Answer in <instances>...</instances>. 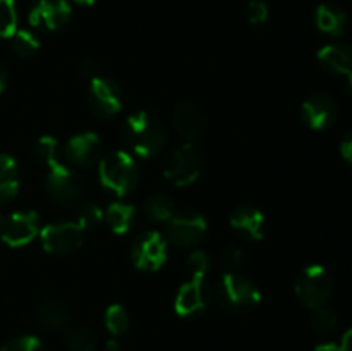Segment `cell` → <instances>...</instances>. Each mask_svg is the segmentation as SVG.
Wrapping results in <instances>:
<instances>
[{
  "instance_id": "ffe728a7",
  "label": "cell",
  "mask_w": 352,
  "mask_h": 351,
  "mask_svg": "<svg viewBox=\"0 0 352 351\" xmlns=\"http://www.w3.org/2000/svg\"><path fill=\"white\" fill-rule=\"evenodd\" d=\"M36 319L45 329L64 330L71 323L72 312L67 303L60 299H45L36 306Z\"/></svg>"
},
{
  "instance_id": "30bf717a",
  "label": "cell",
  "mask_w": 352,
  "mask_h": 351,
  "mask_svg": "<svg viewBox=\"0 0 352 351\" xmlns=\"http://www.w3.org/2000/svg\"><path fill=\"white\" fill-rule=\"evenodd\" d=\"M85 229L78 222H54L41 229V244L52 255H69L81 248Z\"/></svg>"
},
{
  "instance_id": "4dcf8cb0",
  "label": "cell",
  "mask_w": 352,
  "mask_h": 351,
  "mask_svg": "<svg viewBox=\"0 0 352 351\" xmlns=\"http://www.w3.org/2000/svg\"><path fill=\"white\" fill-rule=\"evenodd\" d=\"M103 220V212L95 202H85L78 209V224L82 229H93Z\"/></svg>"
},
{
  "instance_id": "d4e9b609",
  "label": "cell",
  "mask_w": 352,
  "mask_h": 351,
  "mask_svg": "<svg viewBox=\"0 0 352 351\" xmlns=\"http://www.w3.org/2000/svg\"><path fill=\"white\" fill-rule=\"evenodd\" d=\"M10 47H12V50L16 52V55H19V57L23 58H30L38 54L41 43L33 31L16 30V33L10 36Z\"/></svg>"
},
{
  "instance_id": "cb8c5ba5",
  "label": "cell",
  "mask_w": 352,
  "mask_h": 351,
  "mask_svg": "<svg viewBox=\"0 0 352 351\" xmlns=\"http://www.w3.org/2000/svg\"><path fill=\"white\" fill-rule=\"evenodd\" d=\"M34 158L48 171L60 165V147L52 136H41L33 148Z\"/></svg>"
},
{
  "instance_id": "60d3db41",
  "label": "cell",
  "mask_w": 352,
  "mask_h": 351,
  "mask_svg": "<svg viewBox=\"0 0 352 351\" xmlns=\"http://www.w3.org/2000/svg\"><path fill=\"white\" fill-rule=\"evenodd\" d=\"M72 2H76V3H78V6L88 7V6H95V3L98 2V0H72Z\"/></svg>"
},
{
  "instance_id": "83f0119b",
  "label": "cell",
  "mask_w": 352,
  "mask_h": 351,
  "mask_svg": "<svg viewBox=\"0 0 352 351\" xmlns=\"http://www.w3.org/2000/svg\"><path fill=\"white\" fill-rule=\"evenodd\" d=\"M210 267H212V258L206 251L203 250H195L188 255L186 258L184 268L191 279H205V275L208 274Z\"/></svg>"
},
{
  "instance_id": "b9f144b4",
  "label": "cell",
  "mask_w": 352,
  "mask_h": 351,
  "mask_svg": "<svg viewBox=\"0 0 352 351\" xmlns=\"http://www.w3.org/2000/svg\"><path fill=\"white\" fill-rule=\"evenodd\" d=\"M346 86H347V92L352 95V71L347 74V79H346Z\"/></svg>"
},
{
  "instance_id": "5bb4252c",
  "label": "cell",
  "mask_w": 352,
  "mask_h": 351,
  "mask_svg": "<svg viewBox=\"0 0 352 351\" xmlns=\"http://www.w3.org/2000/svg\"><path fill=\"white\" fill-rule=\"evenodd\" d=\"M213 289L205 279H191L184 282L175 296V312L181 317H198L208 308Z\"/></svg>"
},
{
  "instance_id": "7402d4cb",
  "label": "cell",
  "mask_w": 352,
  "mask_h": 351,
  "mask_svg": "<svg viewBox=\"0 0 352 351\" xmlns=\"http://www.w3.org/2000/svg\"><path fill=\"white\" fill-rule=\"evenodd\" d=\"M105 220L116 234H126L136 224V206L126 202H113L107 209Z\"/></svg>"
},
{
  "instance_id": "6da1fadb",
  "label": "cell",
  "mask_w": 352,
  "mask_h": 351,
  "mask_svg": "<svg viewBox=\"0 0 352 351\" xmlns=\"http://www.w3.org/2000/svg\"><path fill=\"white\" fill-rule=\"evenodd\" d=\"M124 140L129 150L141 158H153L164 148L165 129L164 124L153 114L138 110L131 114L124 126Z\"/></svg>"
},
{
  "instance_id": "603a6c76",
  "label": "cell",
  "mask_w": 352,
  "mask_h": 351,
  "mask_svg": "<svg viewBox=\"0 0 352 351\" xmlns=\"http://www.w3.org/2000/svg\"><path fill=\"white\" fill-rule=\"evenodd\" d=\"M143 210L148 219L153 220V222H168L175 213L174 202H172L170 196L164 195V193H153V195L148 196L144 200Z\"/></svg>"
},
{
  "instance_id": "4316f807",
  "label": "cell",
  "mask_w": 352,
  "mask_h": 351,
  "mask_svg": "<svg viewBox=\"0 0 352 351\" xmlns=\"http://www.w3.org/2000/svg\"><path fill=\"white\" fill-rule=\"evenodd\" d=\"M129 313L122 305H110L105 312V327L112 336H122L129 329Z\"/></svg>"
},
{
  "instance_id": "8992f818",
  "label": "cell",
  "mask_w": 352,
  "mask_h": 351,
  "mask_svg": "<svg viewBox=\"0 0 352 351\" xmlns=\"http://www.w3.org/2000/svg\"><path fill=\"white\" fill-rule=\"evenodd\" d=\"M168 255V241L157 231L141 233L131 246V260L143 272H155L165 264Z\"/></svg>"
},
{
  "instance_id": "ab89813d",
  "label": "cell",
  "mask_w": 352,
  "mask_h": 351,
  "mask_svg": "<svg viewBox=\"0 0 352 351\" xmlns=\"http://www.w3.org/2000/svg\"><path fill=\"white\" fill-rule=\"evenodd\" d=\"M7 88V71L3 69V65L0 64V93Z\"/></svg>"
},
{
  "instance_id": "9c48e42d",
  "label": "cell",
  "mask_w": 352,
  "mask_h": 351,
  "mask_svg": "<svg viewBox=\"0 0 352 351\" xmlns=\"http://www.w3.org/2000/svg\"><path fill=\"white\" fill-rule=\"evenodd\" d=\"M40 231V215L33 210H17L0 220V237L9 246L17 248L31 243Z\"/></svg>"
},
{
  "instance_id": "f35d334b",
  "label": "cell",
  "mask_w": 352,
  "mask_h": 351,
  "mask_svg": "<svg viewBox=\"0 0 352 351\" xmlns=\"http://www.w3.org/2000/svg\"><path fill=\"white\" fill-rule=\"evenodd\" d=\"M122 348H120L119 341L117 339H109L105 343V346H103V351H120Z\"/></svg>"
},
{
  "instance_id": "2e32d148",
  "label": "cell",
  "mask_w": 352,
  "mask_h": 351,
  "mask_svg": "<svg viewBox=\"0 0 352 351\" xmlns=\"http://www.w3.org/2000/svg\"><path fill=\"white\" fill-rule=\"evenodd\" d=\"M174 127L179 136L188 143L201 138L206 129V120L201 109L191 102L177 103L174 110Z\"/></svg>"
},
{
  "instance_id": "d6a6232c",
  "label": "cell",
  "mask_w": 352,
  "mask_h": 351,
  "mask_svg": "<svg viewBox=\"0 0 352 351\" xmlns=\"http://www.w3.org/2000/svg\"><path fill=\"white\" fill-rule=\"evenodd\" d=\"M0 351H45V348L38 337L19 336L3 344Z\"/></svg>"
},
{
  "instance_id": "1f68e13d",
  "label": "cell",
  "mask_w": 352,
  "mask_h": 351,
  "mask_svg": "<svg viewBox=\"0 0 352 351\" xmlns=\"http://www.w3.org/2000/svg\"><path fill=\"white\" fill-rule=\"evenodd\" d=\"M220 265L226 270V274H236V272H239L244 265L243 250L237 246L226 248L223 253L220 255Z\"/></svg>"
},
{
  "instance_id": "8d00e7d4",
  "label": "cell",
  "mask_w": 352,
  "mask_h": 351,
  "mask_svg": "<svg viewBox=\"0 0 352 351\" xmlns=\"http://www.w3.org/2000/svg\"><path fill=\"white\" fill-rule=\"evenodd\" d=\"M340 351H352V327L344 334L342 341H340Z\"/></svg>"
},
{
  "instance_id": "ba28073f",
  "label": "cell",
  "mask_w": 352,
  "mask_h": 351,
  "mask_svg": "<svg viewBox=\"0 0 352 351\" xmlns=\"http://www.w3.org/2000/svg\"><path fill=\"white\" fill-rule=\"evenodd\" d=\"M88 107L100 119H110L122 109V92L120 86L110 78H98L89 81Z\"/></svg>"
},
{
  "instance_id": "5b68a950",
  "label": "cell",
  "mask_w": 352,
  "mask_h": 351,
  "mask_svg": "<svg viewBox=\"0 0 352 351\" xmlns=\"http://www.w3.org/2000/svg\"><path fill=\"white\" fill-rule=\"evenodd\" d=\"M333 282L329 270L322 265H309L296 279V298L305 308L316 310L327 305L332 296Z\"/></svg>"
},
{
  "instance_id": "484cf974",
  "label": "cell",
  "mask_w": 352,
  "mask_h": 351,
  "mask_svg": "<svg viewBox=\"0 0 352 351\" xmlns=\"http://www.w3.org/2000/svg\"><path fill=\"white\" fill-rule=\"evenodd\" d=\"M65 346L71 351H93L96 348V337L88 327H71L64 337Z\"/></svg>"
},
{
  "instance_id": "8fae6325",
  "label": "cell",
  "mask_w": 352,
  "mask_h": 351,
  "mask_svg": "<svg viewBox=\"0 0 352 351\" xmlns=\"http://www.w3.org/2000/svg\"><path fill=\"white\" fill-rule=\"evenodd\" d=\"M65 160L78 169H88L103 157V143L98 134L86 131L69 138L64 148Z\"/></svg>"
},
{
  "instance_id": "f546056e",
  "label": "cell",
  "mask_w": 352,
  "mask_h": 351,
  "mask_svg": "<svg viewBox=\"0 0 352 351\" xmlns=\"http://www.w3.org/2000/svg\"><path fill=\"white\" fill-rule=\"evenodd\" d=\"M337 323H339V317L333 310L322 306V308H316L313 312L311 327L315 329V332L322 334V336L332 334L337 329Z\"/></svg>"
},
{
  "instance_id": "e0dca14e",
  "label": "cell",
  "mask_w": 352,
  "mask_h": 351,
  "mask_svg": "<svg viewBox=\"0 0 352 351\" xmlns=\"http://www.w3.org/2000/svg\"><path fill=\"white\" fill-rule=\"evenodd\" d=\"M230 227L244 240L258 241L267 233V220L258 209L243 205L230 213Z\"/></svg>"
},
{
  "instance_id": "277c9868",
  "label": "cell",
  "mask_w": 352,
  "mask_h": 351,
  "mask_svg": "<svg viewBox=\"0 0 352 351\" xmlns=\"http://www.w3.org/2000/svg\"><path fill=\"white\" fill-rule=\"evenodd\" d=\"M203 153L192 143H184L168 151L162 164L165 179L174 186L184 188L192 184L203 171Z\"/></svg>"
},
{
  "instance_id": "ac0fdd59",
  "label": "cell",
  "mask_w": 352,
  "mask_h": 351,
  "mask_svg": "<svg viewBox=\"0 0 352 351\" xmlns=\"http://www.w3.org/2000/svg\"><path fill=\"white\" fill-rule=\"evenodd\" d=\"M315 24L327 36L340 38L349 30V17L342 7L332 2H325L316 7Z\"/></svg>"
},
{
  "instance_id": "44dd1931",
  "label": "cell",
  "mask_w": 352,
  "mask_h": 351,
  "mask_svg": "<svg viewBox=\"0 0 352 351\" xmlns=\"http://www.w3.org/2000/svg\"><path fill=\"white\" fill-rule=\"evenodd\" d=\"M19 191V165L16 158L0 153V203L12 200Z\"/></svg>"
},
{
  "instance_id": "7c38bea8",
  "label": "cell",
  "mask_w": 352,
  "mask_h": 351,
  "mask_svg": "<svg viewBox=\"0 0 352 351\" xmlns=\"http://www.w3.org/2000/svg\"><path fill=\"white\" fill-rule=\"evenodd\" d=\"M45 189L55 203H72L81 196L82 179L71 167L60 164L48 171Z\"/></svg>"
},
{
  "instance_id": "836d02e7",
  "label": "cell",
  "mask_w": 352,
  "mask_h": 351,
  "mask_svg": "<svg viewBox=\"0 0 352 351\" xmlns=\"http://www.w3.org/2000/svg\"><path fill=\"white\" fill-rule=\"evenodd\" d=\"M246 16L248 21H250L253 26H261V24L267 23L268 19V6L263 0H251V2L248 3Z\"/></svg>"
},
{
  "instance_id": "d590c367",
  "label": "cell",
  "mask_w": 352,
  "mask_h": 351,
  "mask_svg": "<svg viewBox=\"0 0 352 351\" xmlns=\"http://www.w3.org/2000/svg\"><path fill=\"white\" fill-rule=\"evenodd\" d=\"M340 155L344 160L352 167V129L344 134L342 141H340Z\"/></svg>"
},
{
  "instance_id": "f1b7e54d",
  "label": "cell",
  "mask_w": 352,
  "mask_h": 351,
  "mask_svg": "<svg viewBox=\"0 0 352 351\" xmlns=\"http://www.w3.org/2000/svg\"><path fill=\"white\" fill-rule=\"evenodd\" d=\"M17 30L16 0H0V38H10Z\"/></svg>"
},
{
  "instance_id": "9a60e30c",
  "label": "cell",
  "mask_w": 352,
  "mask_h": 351,
  "mask_svg": "<svg viewBox=\"0 0 352 351\" xmlns=\"http://www.w3.org/2000/svg\"><path fill=\"white\" fill-rule=\"evenodd\" d=\"M337 116H339L337 102L327 93H313L302 102L301 119L309 129H329L336 124Z\"/></svg>"
},
{
  "instance_id": "e575fe53",
  "label": "cell",
  "mask_w": 352,
  "mask_h": 351,
  "mask_svg": "<svg viewBox=\"0 0 352 351\" xmlns=\"http://www.w3.org/2000/svg\"><path fill=\"white\" fill-rule=\"evenodd\" d=\"M78 69H79V74H81L82 78L89 79V81L100 76L98 74L100 67L98 64H96V61H93V58H82V61L79 62Z\"/></svg>"
},
{
  "instance_id": "7a4b0ae2",
  "label": "cell",
  "mask_w": 352,
  "mask_h": 351,
  "mask_svg": "<svg viewBox=\"0 0 352 351\" xmlns=\"http://www.w3.org/2000/svg\"><path fill=\"white\" fill-rule=\"evenodd\" d=\"M100 184L103 189L116 196H126L133 191L140 181V167L133 155L116 150L100 158L98 167Z\"/></svg>"
},
{
  "instance_id": "7bdbcfd3",
  "label": "cell",
  "mask_w": 352,
  "mask_h": 351,
  "mask_svg": "<svg viewBox=\"0 0 352 351\" xmlns=\"http://www.w3.org/2000/svg\"><path fill=\"white\" fill-rule=\"evenodd\" d=\"M0 220H2V219H0Z\"/></svg>"
},
{
  "instance_id": "74e56055",
  "label": "cell",
  "mask_w": 352,
  "mask_h": 351,
  "mask_svg": "<svg viewBox=\"0 0 352 351\" xmlns=\"http://www.w3.org/2000/svg\"><path fill=\"white\" fill-rule=\"evenodd\" d=\"M315 351H340V344L323 343V344H318V346L315 348Z\"/></svg>"
},
{
  "instance_id": "52a82bcc",
  "label": "cell",
  "mask_w": 352,
  "mask_h": 351,
  "mask_svg": "<svg viewBox=\"0 0 352 351\" xmlns=\"http://www.w3.org/2000/svg\"><path fill=\"white\" fill-rule=\"evenodd\" d=\"M206 231H208V222L201 213L184 212L174 213V217L165 222L164 236L175 246L191 248L201 243Z\"/></svg>"
},
{
  "instance_id": "4fadbf2b",
  "label": "cell",
  "mask_w": 352,
  "mask_h": 351,
  "mask_svg": "<svg viewBox=\"0 0 352 351\" xmlns=\"http://www.w3.org/2000/svg\"><path fill=\"white\" fill-rule=\"evenodd\" d=\"M71 16L67 0H36L30 10V24L40 31H58L71 21Z\"/></svg>"
},
{
  "instance_id": "3957f363",
  "label": "cell",
  "mask_w": 352,
  "mask_h": 351,
  "mask_svg": "<svg viewBox=\"0 0 352 351\" xmlns=\"http://www.w3.org/2000/svg\"><path fill=\"white\" fill-rule=\"evenodd\" d=\"M219 305L230 313H248L261 301V292L251 279L243 274H222L213 288Z\"/></svg>"
},
{
  "instance_id": "d6986e66",
  "label": "cell",
  "mask_w": 352,
  "mask_h": 351,
  "mask_svg": "<svg viewBox=\"0 0 352 351\" xmlns=\"http://www.w3.org/2000/svg\"><path fill=\"white\" fill-rule=\"evenodd\" d=\"M318 62L330 74L347 76L352 71V48L346 43H330L318 50Z\"/></svg>"
}]
</instances>
